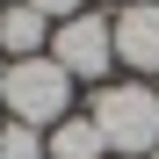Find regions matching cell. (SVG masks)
<instances>
[{
    "label": "cell",
    "instance_id": "6da1fadb",
    "mask_svg": "<svg viewBox=\"0 0 159 159\" xmlns=\"http://www.w3.org/2000/svg\"><path fill=\"white\" fill-rule=\"evenodd\" d=\"M94 130L109 138L116 159H152L159 152V87L145 80H116V87H94Z\"/></svg>",
    "mask_w": 159,
    "mask_h": 159
},
{
    "label": "cell",
    "instance_id": "7a4b0ae2",
    "mask_svg": "<svg viewBox=\"0 0 159 159\" xmlns=\"http://www.w3.org/2000/svg\"><path fill=\"white\" fill-rule=\"evenodd\" d=\"M15 109V123H36V130H58L65 123V109H72V72L51 58H15L7 65V94H0Z\"/></svg>",
    "mask_w": 159,
    "mask_h": 159
},
{
    "label": "cell",
    "instance_id": "3957f363",
    "mask_svg": "<svg viewBox=\"0 0 159 159\" xmlns=\"http://www.w3.org/2000/svg\"><path fill=\"white\" fill-rule=\"evenodd\" d=\"M51 58H58L72 80H109V65H116V22L109 15H65L58 29H51Z\"/></svg>",
    "mask_w": 159,
    "mask_h": 159
},
{
    "label": "cell",
    "instance_id": "277c9868",
    "mask_svg": "<svg viewBox=\"0 0 159 159\" xmlns=\"http://www.w3.org/2000/svg\"><path fill=\"white\" fill-rule=\"evenodd\" d=\"M109 22H116V65H130L138 80L159 72V0H123Z\"/></svg>",
    "mask_w": 159,
    "mask_h": 159
},
{
    "label": "cell",
    "instance_id": "5b68a950",
    "mask_svg": "<svg viewBox=\"0 0 159 159\" xmlns=\"http://www.w3.org/2000/svg\"><path fill=\"white\" fill-rule=\"evenodd\" d=\"M43 36H51V22L29 7V0L0 7V51H7V58H43Z\"/></svg>",
    "mask_w": 159,
    "mask_h": 159
},
{
    "label": "cell",
    "instance_id": "8992f818",
    "mask_svg": "<svg viewBox=\"0 0 159 159\" xmlns=\"http://www.w3.org/2000/svg\"><path fill=\"white\" fill-rule=\"evenodd\" d=\"M43 145H51V159H109V138L94 130V116H65Z\"/></svg>",
    "mask_w": 159,
    "mask_h": 159
},
{
    "label": "cell",
    "instance_id": "52a82bcc",
    "mask_svg": "<svg viewBox=\"0 0 159 159\" xmlns=\"http://www.w3.org/2000/svg\"><path fill=\"white\" fill-rule=\"evenodd\" d=\"M43 130L36 123H0V159H43Z\"/></svg>",
    "mask_w": 159,
    "mask_h": 159
},
{
    "label": "cell",
    "instance_id": "ba28073f",
    "mask_svg": "<svg viewBox=\"0 0 159 159\" xmlns=\"http://www.w3.org/2000/svg\"><path fill=\"white\" fill-rule=\"evenodd\" d=\"M29 7H36L43 22H65V15H80V0H29Z\"/></svg>",
    "mask_w": 159,
    "mask_h": 159
},
{
    "label": "cell",
    "instance_id": "9c48e42d",
    "mask_svg": "<svg viewBox=\"0 0 159 159\" xmlns=\"http://www.w3.org/2000/svg\"><path fill=\"white\" fill-rule=\"evenodd\" d=\"M0 94H7V65H0Z\"/></svg>",
    "mask_w": 159,
    "mask_h": 159
},
{
    "label": "cell",
    "instance_id": "30bf717a",
    "mask_svg": "<svg viewBox=\"0 0 159 159\" xmlns=\"http://www.w3.org/2000/svg\"><path fill=\"white\" fill-rule=\"evenodd\" d=\"M152 159H159V152H152Z\"/></svg>",
    "mask_w": 159,
    "mask_h": 159
}]
</instances>
